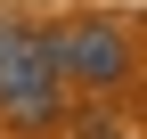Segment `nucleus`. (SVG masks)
Instances as JSON below:
<instances>
[{
	"label": "nucleus",
	"instance_id": "3",
	"mask_svg": "<svg viewBox=\"0 0 147 139\" xmlns=\"http://www.w3.org/2000/svg\"><path fill=\"white\" fill-rule=\"evenodd\" d=\"M65 139H131V131H123V123H115V115H82V123H74Z\"/></svg>",
	"mask_w": 147,
	"mask_h": 139
},
{
	"label": "nucleus",
	"instance_id": "2",
	"mask_svg": "<svg viewBox=\"0 0 147 139\" xmlns=\"http://www.w3.org/2000/svg\"><path fill=\"white\" fill-rule=\"evenodd\" d=\"M49 41V65H57L65 90H115L123 74H131V41H123V25H106V16H74V25L41 33Z\"/></svg>",
	"mask_w": 147,
	"mask_h": 139
},
{
	"label": "nucleus",
	"instance_id": "1",
	"mask_svg": "<svg viewBox=\"0 0 147 139\" xmlns=\"http://www.w3.org/2000/svg\"><path fill=\"white\" fill-rule=\"evenodd\" d=\"M57 107H65V82L49 65V41L16 16H0V115L41 131V123H57Z\"/></svg>",
	"mask_w": 147,
	"mask_h": 139
}]
</instances>
